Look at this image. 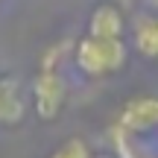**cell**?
I'll return each instance as SVG.
<instances>
[{
  "instance_id": "cell-1",
  "label": "cell",
  "mask_w": 158,
  "mask_h": 158,
  "mask_svg": "<svg viewBox=\"0 0 158 158\" xmlns=\"http://www.w3.org/2000/svg\"><path fill=\"white\" fill-rule=\"evenodd\" d=\"M126 59H129V50H126L123 38H94V35H85L73 47L76 68L85 76H94V79L123 70Z\"/></svg>"
},
{
  "instance_id": "cell-2",
  "label": "cell",
  "mask_w": 158,
  "mask_h": 158,
  "mask_svg": "<svg viewBox=\"0 0 158 158\" xmlns=\"http://www.w3.org/2000/svg\"><path fill=\"white\" fill-rule=\"evenodd\" d=\"M68 100V85H64L59 68L53 64H41L38 76L32 82V102H35V114L41 120H56L64 108Z\"/></svg>"
},
{
  "instance_id": "cell-3",
  "label": "cell",
  "mask_w": 158,
  "mask_h": 158,
  "mask_svg": "<svg viewBox=\"0 0 158 158\" xmlns=\"http://www.w3.org/2000/svg\"><path fill=\"white\" fill-rule=\"evenodd\" d=\"M117 126L123 132H143L158 126V97H132L120 108Z\"/></svg>"
},
{
  "instance_id": "cell-4",
  "label": "cell",
  "mask_w": 158,
  "mask_h": 158,
  "mask_svg": "<svg viewBox=\"0 0 158 158\" xmlns=\"http://www.w3.org/2000/svg\"><path fill=\"white\" fill-rule=\"evenodd\" d=\"M27 114L23 91L12 73H0V126H18Z\"/></svg>"
},
{
  "instance_id": "cell-5",
  "label": "cell",
  "mask_w": 158,
  "mask_h": 158,
  "mask_svg": "<svg viewBox=\"0 0 158 158\" xmlns=\"http://www.w3.org/2000/svg\"><path fill=\"white\" fill-rule=\"evenodd\" d=\"M88 35L94 38H123L126 35V18L114 3H100L94 6L88 18Z\"/></svg>"
},
{
  "instance_id": "cell-6",
  "label": "cell",
  "mask_w": 158,
  "mask_h": 158,
  "mask_svg": "<svg viewBox=\"0 0 158 158\" xmlns=\"http://www.w3.org/2000/svg\"><path fill=\"white\" fill-rule=\"evenodd\" d=\"M132 44L141 56L158 59V15H141L132 27Z\"/></svg>"
},
{
  "instance_id": "cell-7",
  "label": "cell",
  "mask_w": 158,
  "mask_h": 158,
  "mask_svg": "<svg viewBox=\"0 0 158 158\" xmlns=\"http://www.w3.org/2000/svg\"><path fill=\"white\" fill-rule=\"evenodd\" d=\"M47 158H94V152H91V147H88L85 138L73 135V138H68V141H62Z\"/></svg>"
},
{
  "instance_id": "cell-8",
  "label": "cell",
  "mask_w": 158,
  "mask_h": 158,
  "mask_svg": "<svg viewBox=\"0 0 158 158\" xmlns=\"http://www.w3.org/2000/svg\"><path fill=\"white\" fill-rule=\"evenodd\" d=\"M100 158H108V155H100Z\"/></svg>"
}]
</instances>
